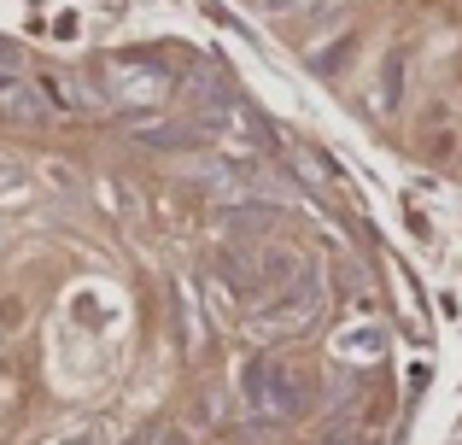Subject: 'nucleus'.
<instances>
[{
  "instance_id": "f257e3e1",
  "label": "nucleus",
  "mask_w": 462,
  "mask_h": 445,
  "mask_svg": "<svg viewBox=\"0 0 462 445\" xmlns=\"http://www.w3.org/2000/svg\"><path fill=\"white\" fill-rule=\"evenodd\" d=\"M246 411L258 422H287L305 411V375L287 357H252L246 364Z\"/></svg>"
},
{
  "instance_id": "f03ea898",
  "label": "nucleus",
  "mask_w": 462,
  "mask_h": 445,
  "mask_svg": "<svg viewBox=\"0 0 462 445\" xmlns=\"http://www.w3.org/2000/svg\"><path fill=\"white\" fill-rule=\"evenodd\" d=\"M100 94L106 106H129V112H152L176 94V77L164 65H147V59H100Z\"/></svg>"
},
{
  "instance_id": "7ed1b4c3",
  "label": "nucleus",
  "mask_w": 462,
  "mask_h": 445,
  "mask_svg": "<svg viewBox=\"0 0 462 445\" xmlns=\"http://www.w3.org/2000/svg\"><path fill=\"white\" fill-rule=\"evenodd\" d=\"M135 141H147V147H164V153H193L211 141V129L199 124V117H176V112H147V124H135Z\"/></svg>"
}]
</instances>
